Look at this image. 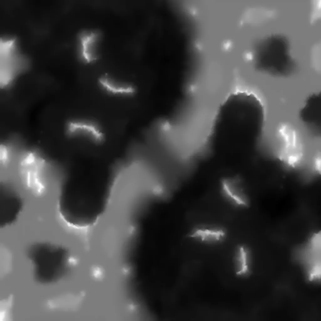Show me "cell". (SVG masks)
<instances>
[{"label":"cell","mask_w":321,"mask_h":321,"mask_svg":"<svg viewBox=\"0 0 321 321\" xmlns=\"http://www.w3.org/2000/svg\"><path fill=\"white\" fill-rule=\"evenodd\" d=\"M65 131L69 137L85 140L96 145L102 144L105 139V133L101 125L92 119H70L66 124Z\"/></svg>","instance_id":"4"},{"label":"cell","mask_w":321,"mask_h":321,"mask_svg":"<svg viewBox=\"0 0 321 321\" xmlns=\"http://www.w3.org/2000/svg\"><path fill=\"white\" fill-rule=\"evenodd\" d=\"M241 183L236 177L224 178L221 182V191L223 197L229 204L243 208L249 206L250 202Z\"/></svg>","instance_id":"8"},{"label":"cell","mask_w":321,"mask_h":321,"mask_svg":"<svg viewBox=\"0 0 321 321\" xmlns=\"http://www.w3.org/2000/svg\"><path fill=\"white\" fill-rule=\"evenodd\" d=\"M97 82L102 91L112 96H129L133 95L135 92L134 88L131 84L117 79L107 73L100 75L98 78Z\"/></svg>","instance_id":"9"},{"label":"cell","mask_w":321,"mask_h":321,"mask_svg":"<svg viewBox=\"0 0 321 321\" xmlns=\"http://www.w3.org/2000/svg\"><path fill=\"white\" fill-rule=\"evenodd\" d=\"M233 263L234 273L237 278L244 279L250 276L251 269V253L247 245L241 244L236 246L234 252Z\"/></svg>","instance_id":"10"},{"label":"cell","mask_w":321,"mask_h":321,"mask_svg":"<svg viewBox=\"0 0 321 321\" xmlns=\"http://www.w3.org/2000/svg\"><path fill=\"white\" fill-rule=\"evenodd\" d=\"M304 126L314 132H319L321 123V94L313 93L306 99L299 113Z\"/></svg>","instance_id":"7"},{"label":"cell","mask_w":321,"mask_h":321,"mask_svg":"<svg viewBox=\"0 0 321 321\" xmlns=\"http://www.w3.org/2000/svg\"><path fill=\"white\" fill-rule=\"evenodd\" d=\"M10 145L3 143L0 145V163L3 169H7L12 162L13 151Z\"/></svg>","instance_id":"12"},{"label":"cell","mask_w":321,"mask_h":321,"mask_svg":"<svg viewBox=\"0 0 321 321\" xmlns=\"http://www.w3.org/2000/svg\"><path fill=\"white\" fill-rule=\"evenodd\" d=\"M28 66L26 58L19 52L15 39L3 37L0 40V83L5 88L11 84Z\"/></svg>","instance_id":"2"},{"label":"cell","mask_w":321,"mask_h":321,"mask_svg":"<svg viewBox=\"0 0 321 321\" xmlns=\"http://www.w3.org/2000/svg\"><path fill=\"white\" fill-rule=\"evenodd\" d=\"M22 201L16 194L10 195L1 201V224L3 226L13 223L22 207Z\"/></svg>","instance_id":"11"},{"label":"cell","mask_w":321,"mask_h":321,"mask_svg":"<svg viewBox=\"0 0 321 321\" xmlns=\"http://www.w3.org/2000/svg\"><path fill=\"white\" fill-rule=\"evenodd\" d=\"M21 153L16 163L18 181L36 193H42L49 182H51L48 161L34 150H25Z\"/></svg>","instance_id":"1"},{"label":"cell","mask_w":321,"mask_h":321,"mask_svg":"<svg viewBox=\"0 0 321 321\" xmlns=\"http://www.w3.org/2000/svg\"><path fill=\"white\" fill-rule=\"evenodd\" d=\"M321 234L320 232L313 233L299 252L307 269L311 280L318 279L321 275Z\"/></svg>","instance_id":"5"},{"label":"cell","mask_w":321,"mask_h":321,"mask_svg":"<svg viewBox=\"0 0 321 321\" xmlns=\"http://www.w3.org/2000/svg\"><path fill=\"white\" fill-rule=\"evenodd\" d=\"M103 38L102 32L98 29L87 28L79 31L76 37V53L80 62L91 65L99 59Z\"/></svg>","instance_id":"3"},{"label":"cell","mask_w":321,"mask_h":321,"mask_svg":"<svg viewBox=\"0 0 321 321\" xmlns=\"http://www.w3.org/2000/svg\"><path fill=\"white\" fill-rule=\"evenodd\" d=\"M227 235V229L224 227L215 224H202L193 227L187 236L201 243L214 245L224 242Z\"/></svg>","instance_id":"6"}]
</instances>
